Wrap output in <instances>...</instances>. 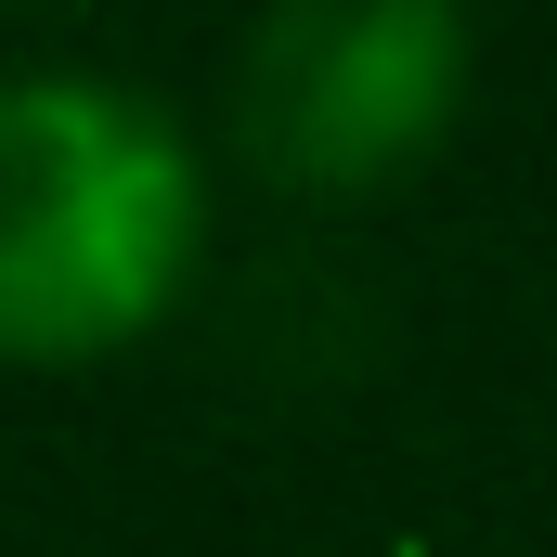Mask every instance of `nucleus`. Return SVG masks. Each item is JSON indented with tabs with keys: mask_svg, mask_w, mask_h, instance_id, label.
<instances>
[{
	"mask_svg": "<svg viewBox=\"0 0 557 557\" xmlns=\"http://www.w3.org/2000/svg\"><path fill=\"white\" fill-rule=\"evenodd\" d=\"M208 182L117 65H0V350H104L195 273Z\"/></svg>",
	"mask_w": 557,
	"mask_h": 557,
	"instance_id": "nucleus-1",
	"label": "nucleus"
},
{
	"mask_svg": "<svg viewBox=\"0 0 557 557\" xmlns=\"http://www.w3.org/2000/svg\"><path fill=\"white\" fill-rule=\"evenodd\" d=\"M467 65L480 39L454 0H285L234 52V117L260 143V169L350 195V182L416 169L454 131Z\"/></svg>",
	"mask_w": 557,
	"mask_h": 557,
	"instance_id": "nucleus-2",
	"label": "nucleus"
}]
</instances>
